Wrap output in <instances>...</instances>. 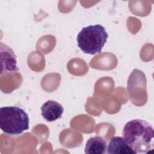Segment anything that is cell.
Here are the masks:
<instances>
[{"mask_svg":"<svg viewBox=\"0 0 154 154\" xmlns=\"http://www.w3.org/2000/svg\"><path fill=\"white\" fill-rule=\"evenodd\" d=\"M107 144L104 139L100 136L90 138L85 144V153L103 154L106 152Z\"/></svg>","mask_w":154,"mask_h":154,"instance_id":"52a82bcc","label":"cell"},{"mask_svg":"<svg viewBox=\"0 0 154 154\" xmlns=\"http://www.w3.org/2000/svg\"><path fill=\"white\" fill-rule=\"evenodd\" d=\"M106 152L109 154H136L122 137H112L110 138Z\"/></svg>","mask_w":154,"mask_h":154,"instance_id":"8992f818","label":"cell"},{"mask_svg":"<svg viewBox=\"0 0 154 154\" xmlns=\"http://www.w3.org/2000/svg\"><path fill=\"white\" fill-rule=\"evenodd\" d=\"M1 75L3 73H11L18 72L17 66L16 57L13 50L5 45V48L1 45Z\"/></svg>","mask_w":154,"mask_h":154,"instance_id":"277c9868","label":"cell"},{"mask_svg":"<svg viewBox=\"0 0 154 154\" xmlns=\"http://www.w3.org/2000/svg\"><path fill=\"white\" fill-rule=\"evenodd\" d=\"M29 117L18 106H3L0 108V128L5 134L18 135L29 129Z\"/></svg>","mask_w":154,"mask_h":154,"instance_id":"3957f363","label":"cell"},{"mask_svg":"<svg viewBox=\"0 0 154 154\" xmlns=\"http://www.w3.org/2000/svg\"><path fill=\"white\" fill-rule=\"evenodd\" d=\"M108 34L100 24L89 25L82 28L77 35L78 46L85 54H99L106 42Z\"/></svg>","mask_w":154,"mask_h":154,"instance_id":"7a4b0ae2","label":"cell"},{"mask_svg":"<svg viewBox=\"0 0 154 154\" xmlns=\"http://www.w3.org/2000/svg\"><path fill=\"white\" fill-rule=\"evenodd\" d=\"M42 116L49 122L55 121L61 117L64 111L63 106L54 100H48L41 107Z\"/></svg>","mask_w":154,"mask_h":154,"instance_id":"5b68a950","label":"cell"},{"mask_svg":"<svg viewBox=\"0 0 154 154\" xmlns=\"http://www.w3.org/2000/svg\"><path fill=\"white\" fill-rule=\"evenodd\" d=\"M123 138L127 144L136 153L150 152L154 148V129L144 120L134 119L123 127Z\"/></svg>","mask_w":154,"mask_h":154,"instance_id":"6da1fadb","label":"cell"}]
</instances>
